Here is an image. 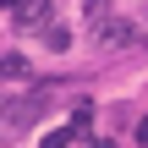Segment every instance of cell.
Returning <instances> with one entry per match:
<instances>
[{"mask_svg": "<svg viewBox=\"0 0 148 148\" xmlns=\"http://www.w3.org/2000/svg\"><path fill=\"white\" fill-rule=\"evenodd\" d=\"M44 104H49V93L38 88L33 99H5V126H27V121H38L44 115Z\"/></svg>", "mask_w": 148, "mask_h": 148, "instance_id": "2", "label": "cell"}, {"mask_svg": "<svg viewBox=\"0 0 148 148\" xmlns=\"http://www.w3.org/2000/svg\"><path fill=\"white\" fill-rule=\"evenodd\" d=\"M88 126H93V104H77V110H71V132L88 137Z\"/></svg>", "mask_w": 148, "mask_h": 148, "instance_id": "5", "label": "cell"}, {"mask_svg": "<svg viewBox=\"0 0 148 148\" xmlns=\"http://www.w3.org/2000/svg\"><path fill=\"white\" fill-rule=\"evenodd\" d=\"M99 44L104 49H137L143 38H137V22H104L99 27Z\"/></svg>", "mask_w": 148, "mask_h": 148, "instance_id": "3", "label": "cell"}, {"mask_svg": "<svg viewBox=\"0 0 148 148\" xmlns=\"http://www.w3.org/2000/svg\"><path fill=\"white\" fill-rule=\"evenodd\" d=\"M137 143L148 148V115H143V121H137Z\"/></svg>", "mask_w": 148, "mask_h": 148, "instance_id": "9", "label": "cell"}, {"mask_svg": "<svg viewBox=\"0 0 148 148\" xmlns=\"http://www.w3.org/2000/svg\"><path fill=\"white\" fill-rule=\"evenodd\" d=\"M44 44H49V49H66V44H71V33H66V27H60V22H55V27H49V38H44Z\"/></svg>", "mask_w": 148, "mask_h": 148, "instance_id": "8", "label": "cell"}, {"mask_svg": "<svg viewBox=\"0 0 148 148\" xmlns=\"http://www.w3.org/2000/svg\"><path fill=\"white\" fill-rule=\"evenodd\" d=\"M71 137H77L71 126H55V132H44V148H71Z\"/></svg>", "mask_w": 148, "mask_h": 148, "instance_id": "7", "label": "cell"}, {"mask_svg": "<svg viewBox=\"0 0 148 148\" xmlns=\"http://www.w3.org/2000/svg\"><path fill=\"white\" fill-rule=\"evenodd\" d=\"M11 22H16L22 33H33V27L49 33V27H55V5H49V0H22V5L11 11Z\"/></svg>", "mask_w": 148, "mask_h": 148, "instance_id": "1", "label": "cell"}, {"mask_svg": "<svg viewBox=\"0 0 148 148\" xmlns=\"http://www.w3.org/2000/svg\"><path fill=\"white\" fill-rule=\"evenodd\" d=\"M5 77H11V82H22V77H33V71H27V60H22V55H16V49H11V55H5Z\"/></svg>", "mask_w": 148, "mask_h": 148, "instance_id": "6", "label": "cell"}, {"mask_svg": "<svg viewBox=\"0 0 148 148\" xmlns=\"http://www.w3.org/2000/svg\"><path fill=\"white\" fill-rule=\"evenodd\" d=\"M82 148H115V143H110V137H93V143H82Z\"/></svg>", "mask_w": 148, "mask_h": 148, "instance_id": "10", "label": "cell"}, {"mask_svg": "<svg viewBox=\"0 0 148 148\" xmlns=\"http://www.w3.org/2000/svg\"><path fill=\"white\" fill-rule=\"evenodd\" d=\"M5 5H11V11H16V5H22V0H5Z\"/></svg>", "mask_w": 148, "mask_h": 148, "instance_id": "11", "label": "cell"}, {"mask_svg": "<svg viewBox=\"0 0 148 148\" xmlns=\"http://www.w3.org/2000/svg\"><path fill=\"white\" fill-rule=\"evenodd\" d=\"M82 16H88V27L99 33V27H104V16H110V0H88V5H82Z\"/></svg>", "mask_w": 148, "mask_h": 148, "instance_id": "4", "label": "cell"}]
</instances>
